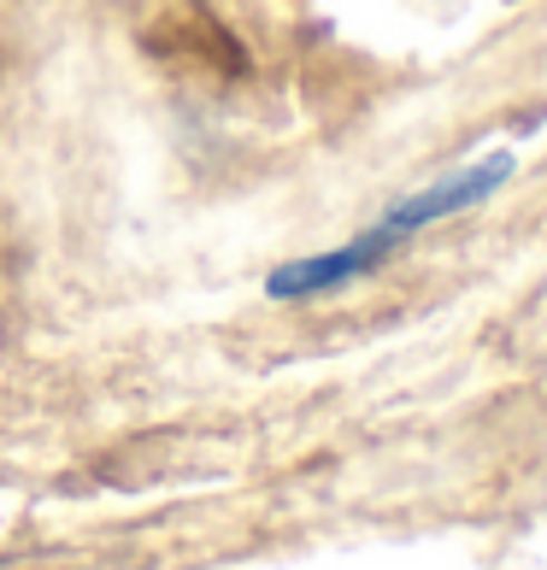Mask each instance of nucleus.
<instances>
[{
  "label": "nucleus",
  "instance_id": "obj_2",
  "mask_svg": "<svg viewBox=\"0 0 547 570\" xmlns=\"http://www.w3.org/2000/svg\"><path fill=\"white\" fill-rule=\"evenodd\" d=\"M394 242H401V236H389L383 224H371L365 236H353V242L330 247V253H306V259L277 265L265 277V294H271V301H312V294H335V288L360 283L365 271L383 265L394 253Z\"/></svg>",
  "mask_w": 547,
  "mask_h": 570
},
{
  "label": "nucleus",
  "instance_id": "obj_1",
  "mask_svg": "<svg viewBox=\"0 0 547 570\" xmlns=\"http://www.w3.org/2000/svg\"><path fill=\"white\" fill-rule=\"evenodd\" d=\"M512 171H518V154H512V147H495V154H482L471 165H459V171L401 195L377 224H383L389 236H412V229H430L441 218H459V213H471V206H482L489 195H500Z\"/></svg>",
  "mask_w": 547,
  "mask_h": 570
}]
</instances>
